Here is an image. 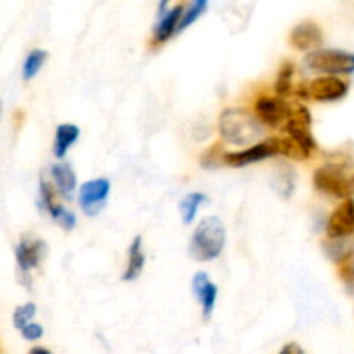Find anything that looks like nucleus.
<instances>
[{
  "label": "nucleus",
  "instance_id": "nucleus-20",
  "mask_svg": "<svg viewBox=\"0 0 354 354\" xmlns=\"http://www.w3.org/2000/svg\"><path fill=\"white\" fill-rule=\"evenodd\" d=\"M273 142H275L277 154H282L286 158L294 159V161H306L310 159L311 151L306 149L304 145H301L299 142H296L290 137H273Z\"/></svg>",
  "mask_w": 354,
  "mask_h": 354
},
{
  "label": "nucleus",
  "instance_id": "nucleus-7",
  "mask_svg": "<svg viewBox=\"0 0 354 354\" xmlns=\"http://www.w3.org/2000/svg\"><path fill=\"white\" fill-rule=\"evenodd\" d=\"M308 97L318 102H335L348 95L349 85L337 76H320L306 85Z\"/></svg>",
  "mask_w": 354,
  "mask_h": 354
},
{
  "label": "nucleus",
  "instance_id": "nucleus-27",
  "mask_svg": "<svg viewBox=\"0 0 354 354\" xmlns=\"http://www.w3.org/2000/svg\"><path fill=\"white\" fill-rule=\"evenodd\" d=\"M220 152H221V145L214 144L213 147L204 151L203 158H201V165H203L204 168H211V166L218 165V162H220Z\"/></svg>",
  "mask_w": 354,
  "mask_h": 354
},
{
  "label": "nucleus",
  "instance_id": "nucleus-25",
  "mask_svg": "<svg viewBox=\"0 0 354 354\" xmlns=\"http://www.w3.org/2000/svg\"><path fill=\"white\" fill-rule=\"evenodd\" d=\"M35 313H37V306H35L33 303H26L23 304V306L16 308V311H14V327L23 330L26 325H30Z\"/></svg>",
  "mask_w": 354,
  "mask_h": 354
},
{
  "label": "nucleus",
  "instance_id": "nucleus-23",
  "mask_svg": "<svg viewBox=\"0 0 354 354\" xmlns=\"http://www.w3.org/2000/svg\"><path fill=\"white\" fill-rule=\"evenodd\" d=\"M47 52L41 50V48H35L30 54L26 55L23 64V80H33L38 75V71L41 69V66L47 61Z\"/></svg>",
  "mask_w": 354,
  "mask_h": 354
},
{
  "label": "nucleus",
  "instance_id": "nucleus-9",
  "mask_svg": "<svg viewBox=\"0 0 354 354\" xmlns=\"http://www.w3.org/2000/svg\"><path fill=\"white\" fill-rule=\"evenodd\" d=\"M273 156H277L275 142H273V138H268V140L251 145L244 151L225 152L223 162H227L228 166H235V168H242V166L252 165V162L265 161V159L273 158Z\"/></svg>",
  "mask_w": 354,
  "mask_h": 354
},
{
  "label": "nucleus",
  "instance_id": "nucleus-14",
  "mask_svg": "<svg viewBox=\"0 0 354 354\" xmlns=\"http://www.w3.org/2000/svg\"><path fill=\"white\" fill-rule=\"evenodd\" d=\"M290 44L297 48V50H311L324 44V33L322 28L313 21H303V23L296 24L290 33Z\"/></svg>",
  "mask_w": 354,
  "mask_h": 354
},
{
  "label": "nucleus",
  "instance_id": "nucleus-12",
  "mask_svg": "<svg viewBox=\"0 0 354 354\" xmlns=\"http://www.w3.org/2000/svg\"><path fill=\"white\" fill-rule=\"evenodd\" d=\"M40 203L41 206L47 209V213L61 225L64 230H73L76 225V216L75 213L68 211L66 207H62L61 204L55 203V194L52 189L50 183L40 182Z\"/></svg>",
  "mask_w": 354,
  "mask_h": 354
},
{
  "label": "nucleus",
  "instance_id": "nucleus-1",
  "mask_svg": "<svg viewBox=\"0 0 354 354\" xmlns=\"http://www.w3.org/2000/svg\"><path fill=\"white\" fill-rule=\"evenodd\" d=\"M220 135L232 145H249L263 135L261 121L241 107H228L220 116Z\"/></svg>",
  "mask_w": 354,
  "mask_h": 354
},
{
  "label": "nucleus",
  "instance_id": "nucleus-2",
  "mask_svg": "<svg viewBox=\"0 0 354 354\" xmlns=\"http://www.w3.org/2000/svg\"><path fill=\"white\" fill-rule=\"evenodd\" d=\"M227 241L225 225L220 218L207 216L196 227L190 241V256L197 261H213L221 254Z\"/></svg>",
  "mask_w": 354,
  "mask_h": 354
},
{
  "label": "nucleus",
  "instance_id": "nucleus-31",
  "mask_svg": "<svg viewBox=\"0 0 354 354\" xmlns=\"http://www.w3.org/2000/svg\"><path fill=\"white\" fill-rule=\"evenodd\" d=\"M28 354H52V353L45 348H33V349H30V353Z\"/></svg>",
  "mask_w": 354,
  "mask_h": 354
},
{
  "label": "nucleus",
  "instance_id": "nucleus-15",
  "mask_svg": "<svg viewBox=\"0 0 354 354\" xmlns=\"http://www.w3.org/2000/svg\"><path fill=\"white\" fill-rule=\"evenodd\" d=\"M192 289L194 292H196L197 299H199L201 306H203L204 318H209L214 310V304H216V297H218L216 283L211 282L209 277H207L206 273L199 272L196 273V277H194Z\"/></svg>",
  "mask_w": 354,
  "mask_h": 354
},
{
  "label": "nucleus",
  "instance_id": "nucleus-21",
  "mask_svg": "<svg viewBox=\"0 0 354 354\" xmlns=\"http://www.w3.org/2000/svg\"><path fill=\"white\" fill-rule=\"evenodd\" d=\"M294 73H296V66L290 61H286L279 69V75L275 80V92L277 97L283 99L292 92V83H294Z\"/></svg>",
  "mask_w": 354,
  "mask_h": 354
},
{
  "label": "nucleus",
  "instance_id": "nucleus-17",
  "mask_svg": "<svg viewBox=\"0 0 354 354\" xmlns=\"http://www.w3.org/2000/svg\"><path fill=\"white\" fill-rule=\"evenodd\" d=\"M50 175L54 178L55 189L61 194L62 197H71V194L75 192L76 189V175L71 169V166L64 165V162H59V165H54L50 169Z\"/></svg>",
  "mask_w": 354,
  "mask_h": 354
},
{
  "label": "nucleus",
  "instance_id": "nucleus-6",
  "mask_svg": "<svg viewBox=\"0 0 354 354\" xmlns=\"http://www.w3.org/2000/svg\"><path fill=\"white\" fill-rule=\"evenodd\" d=\"M111 192V182L107 178L88 180L80 189V206L88 216H95L106 206V201Z\"/></svg>",
  "mask_w": 354,
  "mask_h": 354
},
{
  "label": "nucleus",
  "instance_id": "nucleus-22",
  "mask_svg": "<svg viewBox=\"0 0 354 354\" xmlns=\"http://www.w3.org/2000/svg\"><path fill=\"white\" fill-rule=\"evenodd\" d=\"M207 197L201 192H192L187 194L185 197L180 203V213H182V220L185 225H190L194 220H196L197 209L203 203H206Z\"/></svg>",
  "mask_w": 354,
  "mask_h": 354
},
{
  "label": "nucleus",
  "instance_id": "nucleus-4",
  "mask_svg": "<svg viewBox=\"0 0 354 354\" xmlns=\"http://www.w3.org/2000/svg\"><path fill=\"white\" fill-rule=\"evenodd\" d=\"M313 185L318 192L337 199H349L353 192L351 180L337 165H324L313 173Z\"/></svg>",
  "mask_w": 354,
  "mask_h": 354
},
{
  "label": "nucleus",
  "instance_id": "nucleus-32",
  "mask_svg": "<svg viewBox=\"0 0 354 354\" xmlns=\"http://www.w3.org/2000/svg\"><path fill=\"white\" fill-rule=\"evenodd\" d=\"M351 183H353V189H354V176H353V180H351Z\"/></svg>",
  "mask_w": 354,
  "mask_h": 354
},
{
  "label": "nucleus",
  "instance_id": "nucleus-28",
  "mask_svg": "<svg viewBox=\"0 0 354 354\" xmlns=\"http://www.w3.org/2000/svg\"><path fill=\"white\" fill-rule=\"evenodd\" d=\"M341 277L349 289L354 290V256L341 265Z\"/></svg>",
  "mask_w": 354,
  "mask_h": 354
},
{
  "label": "nucleus",
  "instance_id": "nucleus-16",
  "mask_svg": "<svg viewBox=\"0 0 354 354\" xmlns=\"http://www.w3.org/2000/svg\"><path fill=\"white\" fill-rule=\"evenodd\" d=\"M324 252L328 259L342 265L354 256V235L346 239H327L324 242Z\"/></svg>",
  "mask_w": 354,
  "mask_h": 354
},
{
  "label": "nucleus",
  "instance_id": "nucleus-10",
  "mask_svg": "<svg viewBox=\"0 0 354 354\" xmlns=\"http://www.w3.org/2000/svg\"><path fill=\"white\" fill-rule=\"evenodd\" d=\"M354 235V201L346 199L327 221V239H346Z\"/></svg>",
  "mask_w": 354,
  "mask_h": 354
},
{
  "label": "nucleus",
  "instance_id": "nucleus-29",
  "mask_svg": "<svg viewBox=\"0 0 354 354\" xmlns=\"http://www.w3.org/2000/svg\"><path fill=\"white\" fill-rule=\"evenodd\" d=\"M21 335H23L26 341H38V339L44 335V328H41V325L30 324V325H26L23 330H21Z\"/></svg>",
  "mask_w": 354,
  "mask_h": 354
},
{
  "label": "nucleus",
  "instance_id": "nucleus-8",
  "mask_svg": "<svg viewBox=\"0 0 354 354\" xmlns=\"http://www.w3.org/2000/svg\"><path fill=\"white\" fill-rule=\"evenodd\" d=\"M254 111L261 123L268 124V127H279V124L286 123L289 118L290 106L280 97L263 95L256 100Z\"/></svg>",
  "mask_w": 354,
  "mask_h": 354
},
{
  "label": "nucleus",
  "instance_id": "nucleus-11",
  "mask_svg": "<svg viewBox=\"0 0 354 354\" xmlns=\"http://www.w3.org/2000/svg\"><path fill=\"white\" fill-rule=\"evenodd\" d=\"M166 7H168L166 2H161V6H159V21L154 28L156 44H165L176 33V28H178L182 14L185 10L182 3H176L171 9H166Z\"/></svg>",
  "mask_w": 354,
  "mask_h": 354
},
{
  "label": "nucleus",
  "instance_id": "nucleus-30",
  "mask_svg": "<svg viewBox=\"0 0 354 354\" xmlns=\"http://www.w3.org/2000/svg\"><path fill=\"white\" fill-rule=\"evenodd\" d=\"M279 354H304V351L299 344H296V342H289V344H286L280 349Z\"/></svg>",
  "mask_w": 354,
  "mask_h": 354
},
{
  "label": "nucleus",
  "instance_id": "nucleus-24",
  "mask_svg": "<svg viewBox=\"0 0 354 354\" xmlns=\"http://www.w3.org/2000/svg\"><path fill=\"white\" fill-rule=\"evenodd\" d=\"M206 9H207L206 0H196V2L190 3V6L183 10L182 19H180L178 28H176V33H182V31L187 30L190 24L196 23V21L199 19L204 12H206Z\"/></svg>",
  "mask_w": 354,
  "mask_h": 354
},
{
  "label": "nucleus",
  "instance_id": "nucleus-13",
  "mask_svg": "<svg viewBox=\"0 0 354 354\" xmlns=\"http://www.w3.org/2000/svg\"><path fill=\"white\" fill-rule=\"evenodd\" d=\"M45 251H47V245L38 239H23L16 248V259L21 272L28 275L31 270L37 268Z\"/></svg>",
  "mask_w": 354,
  "mask_h": 354
},
{
  "label": "nucleus",
  "instance_id": "nucleus-18",
  "mask_svg": "<svg viewBox=\"0 0 354 354\" xmlns=\"http://www.w3.org/2000/svg\"><path fill=\"white\" fill-rule=\"evenodd\" d=\"M80 137V128L76 124L64 123L59 124L57 130H55V142H54V154L55 158L62 159L66 156V152L71 149V145L78 140Z\"/></svg>",
  "mask_w": 354,
  "mask_h": 354
},
{
  "label": "nucleus",
  "instance_id": "nucleus-26",
  "mask_svg": "<svg viewBox=\"0 0 354 354\" xmlns=\"http://www.w3.org/2000/svg\"><path fill=\"white\" fill-rule=\"evenodd\" d=\"M275 187L283 197H290V196H292V192H294V176L289 175L287 171L282 173V175L279 176V180H277Z\"/></svg>",
  "mask_w": 354,
  "mask_h": 354
},
{
  "label": "nucleus",
  "instance_id": "nucleus-3",
  "mask_svg": "<svg viewBox=\"0 0 354 354\" xmlns=\"http://www.w3.org/2000/svg\"><path fill=\"white\" fill-rule=\"evenodd\" d=\"M306 66L313 71L325 73V76L353 75L354 54L339 48H317L306 55Z\"/></svg>",
  "mask_w": 354,
  "mask_h": 354
},
{
  "label": "nucleus",
  "instance_id": "nucleus-19",
  "mask_svg": "<svg viewBox=\"0 0 354 354\" xmlns=\"http://www.w3.org/2000/svg\"><path fill=\"white\" fill-rule=\"evenodd\" d=\"M144 265L145 254L144 251H142V237H135L130 245V251H128V265L123 273V280H127V282L137 280L138 275L142 273V270H144Z\"/></svg>",
  "mask_w": 354,
  "mask_h": 354
},
{
  "label": "nucleus",
  "instance_id": "nucleus-5",
  "mask_svg": "<svg viewBox=\"0 0 354 354\" xmlns=\"http://www.w3.org/2000/svg\"><path fill=\"white\" fill-rule=\"evenodd\" d=\"M286 133L301 145L310 149L311 152L317 149L313 131H311V113L306 106H294L290 107L289 118L283 127Z\"/></svg>",
  "mask_w": 354,
  "mask_h": 354
}]
</instances>
